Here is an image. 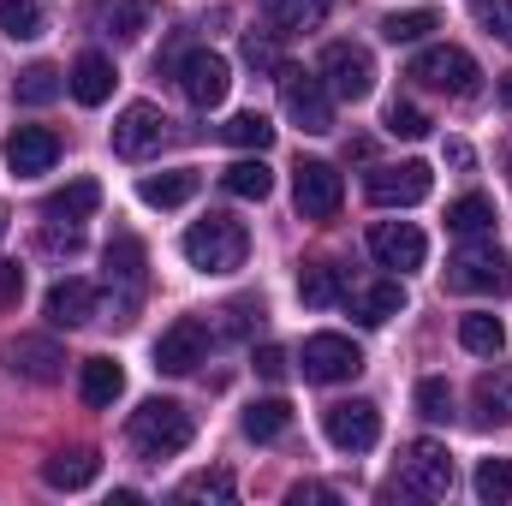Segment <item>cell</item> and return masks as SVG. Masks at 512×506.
<instances>
[{
    "instance_id": "cell-1",
    "label": "cell",
    "mask_w": 512,
    "mask_h": 506,
    "mask_svg": "<svg viewBox=\"0 0 512 506\" xmlns=\"http://www.w3.org/2000/svg\"><path fill=\"white\" fill-rule=\"evenodd\" d=\"M191 435H197V423L179 399H143L126 423V441L137 459H173L191 447Z\"/></svg>"
},
{
    "instance_id": "cell-2",
    "label": "cell",
    "mask_w": 512,
    "mask_h": 506,
    "mask_svg": "<svg viewBox=\"0 0 512 506\" xmlns=\"http://www.w3.org/2000/svg\"><path fill=\"white\" fill-rule=\"evenodd\" d=\"M179 251H185L191 268H203V274H233V268H245V256H251V233H245V221H233V215H203L197 227H185Z\"/></svg>"
},
{
    "instance_id": "cell-3",
    "label": "cell",
    "mask_w": 512,
    "mask_h": 506,
    "mask_svg": "<svg viewBox=\"0 0 512 506\" xmlns=\"http://www.w3.org/2000/svg\"><path fill=\"white\" fill-rule=\"evenodd\" d=\"M447 292H471V298H507L512 292V262L495 239H471L447 256Z\"/></svg>"
},
{
    "instance_id": "cell-4",
    "label": "cell",
    "mask_w": 512,
    "mask_h": 506,
    "mask_svg": "<svg viewBox=\"0 0 512 506\" xmlns=\"http://www.w3.org/2000/svg\"><path fill=\"white\" fill-rule=\"evenodd\" d=\"M280 108L298 131H334V90L322 84V72H298V66H280Z\"/></svg>"
},
{
    "instance_id": "cell-5",
    "label": "cell",
    "mask_w": 512,
    "mask_h": 506,
    "mask_svg": "<svg viewBox=\"0 0 512 506\" xmlns=\"http://www.w3.org/2000/svg\"><path fill=\"white\" fill-rule=\"evenodd\" d=\"M411 78H417V84H429V90H441V96H477V84H483L477 60H471L465 48H453V42L423 48V54L411 60Z\"/></svg>"
},
{
    "instance_id": "cell-6",
    "label": "cell",
    "mask_w": 512,
    "mask_h": 506,
    "mask_svg": "<svg viewBox=\"0 0 512 506\" xmlns=\"http://www.w3.org/2000/svg\"><path fill=\"white\" fill-rule=\"evenodd\" d=\"M316 72H322V84H328L340 102H364V96L376 90V60H370L364 42H328Z\"/></svg>"
},
{
    "instance_id": "cell-7",
    "label": "cell",
    "mask_w": 512,
    "mask_h": 506,
    "mask_svg": "<svg viewBox=\"0 0 512 506\" xmlns=\"http://www.w3.org/2000/svg\"><path fill=\"white\" fill-rule=\"evenodd\" d=\"M399 489L423 495V501H447L453 495V459L441 441H411L399 453Z\"/></svg>"
},
{
    "instance_id": "cell-8",
    "label": "cell",
    "mask_w": 512,
    "mask_h": 506,
    "mask_svg": "<svg viewBox=\"0 0 512 506\" xmlns=\"http://www.w3.org/2000/svg\"><path fill=\"white\" fill-rule=\"evenodd\" d=\"M322 435L340 447V453H370L382 441V411L370 399H340L322 411Z\"/></svg>"
},
{
    "instance_id": "cell-9",
    "label": "cell",
    "mask_w": 512,
    "mask_h": 506,
    "mask_svg": "<svg viewBox=\"0 0 512 506\" xmlns=\"http://www.w3.org/2000/svg\"><path fill=\"white\" fill-rule=\"evenodd\" d=\"M179 90H185L191 108H221L227 90H233V66H227L215 48H191V54L179 60Z\"/></svg>"
},
{
    "instance_id": "cell-10",
    "label": "cell",
    "mask_w": 512,
    "mask_h": 506,
    "mask_svg": "<svg viewBox=\"0 0 512 506\" xmlns=\"http://www.w3.org/2000/svg\"><path fill=\"white\" fill-rule=\"evenodd\" d=\"M292 197H298V215H304V221H334L340 203H346V179H340L328 161H298Z\"/></svg>"
},
{
    "instance_id": "cell-11",
    "label": "cell",
    "mask_w": 512,
    "mask_h": 506,
    "mask_svg": "<svg viewBox=\"0 0 512 506\" xmlns=\"http://www.w3.org/2000/svg\"><path fill=\"white\" fill-rule=\"evenodd\" d=\"M298 370H304V381H352L358 370H364V352L346 340V334H310L304 340V352H298Z\"/></svg>"
},
{
    "instance_id": "cell-12",
    "label": "cell",
    "mask_w": 512,
    "mask_h": 506,
    "mask_svg": "<svg viewBox=\"0 0 512 506\" xmlns=\"http://www.w3.org/2000/svg\"><path fill=\"white\" fill-rule=\"evenodd\" d=\"M364 191H370L376 209H417V203L435 191V173H429L423 161H399V167H376Z\"/></svg>"
},
{
    "instance_id": "cell-13",
    "label": "cell",
    "mask_w": 512,
    "mask_h": 506,
    "mask_svg": "<svg viewBox=\"0 0 512 506\" xmlns=\"http://www.w3.org/2000/svg\"><path fill=\"white\" fill-rule=\"evenodd\" d=\"M209 328L197 322V316H179L173 328H161V340H155V370H167V376H191L203 358H209Z\"/></svg>"
},
{
    "instance_id": "cell-14",
    "label": "cell",
    "mask_w": 512,
    "mask_h": 506,
    "mask_svg": "<svg viewBox=\"0 0 512 506\" xmlns=\"http://www.w3.org/2000/svg\"><path fill=\"white\" fill-rule=\"evenodd\" d=\"M161 143H167V114L155 102H131L126 114L114 120V155H126V161L155 155Z\"/></svg>"
},
{
    "instance_id": "cell-15",
    "label": "cell",
    "mask_w": 512,
    "mask_h": 506,
    "mask_svg": "<svg viewBox=\"0 0 512 506\" xmlns=\"http://www.w3.org/2000/svg\"><path fill=\"white\" fill-rule=\"evenodd\" d=\"M370 256H376L382 268L411 274V268H423L429 239H423V227H411V221H376V227H370Z\"/></svg>"
},
{
    "instance_id": "cell-16",
    "label": "cell",
    "mask_w": 512,
    "mask_h": 506,
    "mask_svg": "<svg viewBox=\"0 0 512 506\" xmlns=\"http://www.w3.org/2000/svg\"><path fill=\"white\" fill-rule=\"evenodd\" d=\"M42 310H48V322H54V328H84V322H96V310H102V292H96L90 280L66 274V280H54V286H48Z\"/></svg>"
},
{
    "instance_id": "cell-17",
    "label": "cell",
    "mask_w": 512,
    "mask_h": 506,
    "mask_svg": "<svg viewBox=\"0 0 512 506\" xmlns=\"http://www.w3.org/2000/svg\"><path fill=\"white\" fill-rule=\"evenodd\" d=\"M60 161V137L48 126H18L6 137V167L18 173V179H36V173H48Z\"/></svg>"
},
{
    "instance_id": "cell-18",
    "label": "cell",
    "mask_w": 512,
    "mask_h": 506,
    "mask_svg": "<svg viewBox=\"0 0 512 506\" xmlns=\"http://www.w3.org/2000/svg\"><path fill=\"white\" fill-rule=\"evenodd\" d=\"M60 364H66V352L48 334H18L6 346V370L24 376V381H60Z\"/></svg>"
},
{
    "instance_id": "cell-19",
    "label": "cell",
    "mask_w": 512,
    "mask_h": 506,
    "mask_svg": "<svg viewBox=\"0 0 512 506\" xmlns=\"http://www.w3.org/2000/svg\"><path fill=\"white\" fill-rule=\"evenodd\" d=\"M90 24L114 42H137L155 24V0H90Z\"/></svg>"
},
{
    "instance_id": "cell-20",
    "label": "cell",
    "mask_w": 512,
    "mask_h": 506,
    "mask_svg": "<svg viewBox=\"0 0 512 506\" xmlns=\"http://www.w3.org/2000/svg\"><path fill=\"white\" fill-rule=\"evenodd\" d=\"M114 84H120V72H114V60L108 54H78L72 60V78H66V90H72V102H84V108H102L108 96H114Z\"/></svg>"
},
{
    "instance_id": "cell-21",
    "label": "cell",
    "mask_w": 512,
    "mask_h": 506,
    "mask_svg": "<svg viewBox=\"0 0 512 506\" xmlns=\"http://www.w3.org/2000/svg\"><path fill=\"white\" fill-rule=\"evenodd\" d=\"M96 477H102V453H96V447H72V453L42 459V483H48V489H66V495L90 489Z\"/></svg>"
},
{
    "instance_id": "cell-22",
    "label": "cell",
    "mask_w": 512,
    "mask_h": 506,
    "mask_svg": "<svg viewBox=\"0 0 512 506\" xmlns=\"http://www.w3.org/2000/svg\"><path fill=\"white\" fill-rule=\"evenodd\" d=\"M346 304H352V316H358L364 328H382V322H393V316L405 310V286H399V280H376V286L346 292Z\"/></svg>"
},
{
    "instance_id": "cell-23",
    "label": "cell",
    "mask_w": 512,
    "mask_h": 506,
    "mask_svg": "<svg viewBox=\"0 0 512 506\" xmlns=\"http://www.w3.org/2000/svg\"><path fill=\"white\" fill-rule=\"evenodd\" d=\"M471 405H477V423H512V370L501 364V370H489V376H477V387H471Z\"/></svg>"
},
{
    "instance_id": "cell-24",
    "label": "cell",
    "mask_w": 512,
    "mask_h": 506,
    "mask_svg": "<svg viewBox=\"0 0 512 506\" xmlns=\"http://www.w3.org/2000/svg\"><path fill=\"white\" fill-rule=\"evenodd\" d=\"M96 209H102V185H96V179H72V185H60V191L42 203L48 221H90Z\"/></svg>"
},
{
    "instance_id": "cell-25",
    "label": "cell",
    "mask_w": 512,
    "mask_h": 506,
    "mask_svg": "<svg viewBox=\"0 0 512 506\" xmlns=\"http://www.w3.org/2000/svg\"><path fill=\"white\" fill-rule=\"evenodd\" d=\"M137 197H143L149 209H179V203H191V197H197V173H191V167H173V173H149V179L137 185Z\"/></svg>"
},
{
    "instance_id": "cell-26",
    "label": "cell",
    "mask_w": 512,
    "mask_h": 506,
    "mask_svg": "<svg viewBox=\"0 0 512 506\" xmlns=\"http://www.w3.org/2000/svg\"><path fill=\"white\" fill-rule=\"evenodd\" d=\"M298 298H304L310 310L340 304V298H346V274H340V262H316V268H304V274H298Z\"/></svg>"
},
{
    "instance_id": "cell-27",
    "label": "cell",
    "mask_w": 512,
    "mask_h": 506,
    "mask_svg": "<svg viewBox=\"0 0 512 506\" xmlns=\"http://www.w3.org/2000/svg\"><path fill=\"white\" fill-rule=\"evenodd\" d=\"M459 346H465V352H477V358H501V352H507V328H501V316L471 310V316L459 322Z\"/></svg>"
},
{
    "instance_id": "cell-28",
    "label": "cell",
    "mask_w": 512,
    "mask_h": 506,
    "mask_svg": "<svg viewBox=\"0 0 512 506\" xmlns=\"http://www.w3.org/2000/svg\"><path fill=\"white\" fill-rule=\"evenodd\" d=\"M78 387H84V405L108 411V405H114V399L126 393V370H120L114 358H90V364H84V381H78Z\"/></svg>"
},
{
    "instance_id": "cell-29",
    "label": "cell",
    "mask_w": 512,
    "mask_h": 506,
    "mask_svg": "<svg viewBox=\"0 0 512 506\" xmlns=\"http://www.w3.org/2000/svg\"><path fill=\"white\" fill-rule=\"evenodd\" d=\"M328 6L334 0H262V18L274 30H316L328 18Z\"/></svg>"
},
{
    "instance_id": "cell-30",
    "label": "cell",
    "mask_w": 512,
    "mask_h": 506,
    "mask_svg": "<svg viewBox=\"0 0 512 506\" xmlns=\"http://www.w3.org/2000/svg\"><path fill=\"white\" fill-rule=\"evenodd\" d=\"M221 185H227L233 197H245V203H262V197L274 191V173H268L262 155H245V161H233V167L221 173Z\"/></svg>"
},
{
    "instance_id": "cell-31",
    "label": "cell",
    "mask_w": 512,
    "mask_h": 506,
    "mask_svg": "<svg viewBox=\"0 0 512 506\" xmlns=\"http://www.w3.org/2000/svg\"><path fill=\"white\" fill-rule=\"evenodd\" d=\"M292 429V405L286 399H256V405H245V435L251 441H280Z\"/></svg>"
},
{
    "instance_id": "cell-32",
    "label": "cell",
    "mask_w": 512,
    "mask_h": 506,
    "mask_svg": "<svg viewBox=\"0 0 512 506\" xmlns=\"http://www.w3.org/2000/svg\"><path fill=\"white\" fill-rule=\"evenodd\" d=\"M60 90H66V78H60L48 60H36V66H24V72H18V102H24V108H48Z\"/></svg>"
},
{
    "instance_id": "cell-33",
    "label": "cell",
    "mask_w": 512,
    "mask_h": 506,
    "mask_svg": "<svg viewBox=\"0 0 512 506\" xmlns=\"http://www.w3.org/2000/svg\"><path fill=\"white\" fill-rule=\"evenodd\" d=\"M447 227H453V233H465V239H483V233L495 227V203L471 191V197H459V203H447Z\"/></svg>"
},
{
    "instance_id": "cell-34",
    "label": "cell",
    "mask_w": 512,
    "mask_h": 506,
    "mask_svg": "<svg viewBox=\"0 0 512 506\" xmlns=\"http://www.w3.org/2000/svg\"><path fill=\"white\" fill-rule=\"evenodd\" d=\"M239 495V483H233V471H191L179 489H173V501H233Z\"/></svg>"
},
{
    "instance_id": "cell-35",
    "label": "cell",
    "mask_w": 512,
    "mask_h": 506,
    "mask_svg": "<svg viewBox=\"0 0 512 506\" xmlns=\"http://www.w3.org/2000/svg\"><path fill=\"white\" fill-rule=\"evenodd\" d=\"M42 24H48L42 0H0V30H6L12 42H36Z\"/></svg>"
},
{
    "instance_id": "cell-36",
    "label": "cell",
    "mask_w": 512,
    "mask_h": 506,
    "mask_svg": "<svg viewBox=\"0 0 512 506\" xmlns=\"http://www.w3.org/2000/svg\"><path fill=\"white\" fill-rule=\"evenodd\" d=\"M143 245L131 239V233H114V245H108V280H120V286H143Z\"/></svg>"
},
{
    "instance_id": "cell-37",
    "label": "cell",
    "mask_w": 512,
    "mask_h": 506,
    "mask_svg": "<svg viewBox=\"0 0 512 506\" xmlns=\"http://www.w3.org/2000/svg\"><path fill=\"white\" fill-rule=\"evenodd\" d=\"M435 24H441V18H435V6H417V12H387V18H382V36L399 48V42H423Z\"/></svg>"
},
{
    "instance_id": "cell-38",
    "label": "cell",
    "mask_w": 512,
    "mask_h": 506,
    "mask_svg": "<svg viewBox=\"0 0 512 506\" xmlns=\"http://www.w3.org/2000/svg\"><path fill=\"white\" fill-rule=\"evenodd\" d=\"M221 137H227L233 149H256V155H262V149L274 143V126H268V120L251 108V114H233V120L221 126Z\"/></svg>"
},
{
    "instance_id": "cell-39",
    "label": "cell",
    "mask_w": 512,
    "mask_h": 506,
    "mask_svg": "<svg viewBox=\"0 0 512 506\" xmlns=\"http://www.w3.org/2000/svg\"><path fill=\"white\" fill-rule=\"evenodd\" d=\"M417 417H423V423H453V387L441 376L417 381Z\"/></svg>"
},
{
    "instance_id": "cell-40",
    "label": "cell",
    "mask_w": 512,
    "mask_h": 506,
    "mask_svg": "<svg viewBox=\"0 0 512 506\" xmlns=\"http://www.w3.org/2000/svg\"><path fill=\"white\" fill-rule=\"evenodd\" d=\"M477 501H512V459H483L477 465Z\"/></svg>"
},
{
    "instance_id": "cell-41",
    "label": "cell",
    "mask_w": 512,
    "mask_h": 506,
    "mask_svg": "<svg viewBox=\"0 0 512 506\" xmlns=\"http://www.w3.org/2000/svg\"><path fill=\"white\" fill-rule=\"evenodd\" d=\"M382 126L393 131V137H405V143H417V137H429V114H423V108H411V102H387Z\"/></svg>"
},
{
    "instance_id": "cell-42",
    "label": "cell",
    "mask_w": 512,
    "mask_h": 506,
    "mask_svg": "<svg viewBox=\"0 0 512 506\" xmlns=\"http://www.w3.org/2000/svg\"><path fill=\"white\" fill-rule=\"evenodd\" d=\"M471 12H477V24H483L495 42L512 48V0H471Z\"/></svg>"
},
{
    "instance_id": "cell-43",
    "label": "cell",
    "mask_w": 512,
    "mask_h": 506,
    "mask_svg": "<svg viewBox=\"0 0 512 506\" xmlns=\"http://www.w3.org/2000/svg\"><path fill=\"white\" fill-rule=\"evenodd\" d=\"M245 60H251L256 72H280V66H286V60H280V48H274V36H245Z\"/></svg>"
},
{
    "instance_id": "cell-44",
    "label": "cell",
    "mask_w": 512,
    "mask_h": 506,
    "mask_svg": "<svg viewBox=\"0 0 512 506\" xmlns=\"http://www.w3.org/2000/svg\"><path fill=\"white\" fill-rule=\"evenodd\" d=\"M286 370H292V364H286L280 346H256V376L262 381H286Z\"/></svg>"
},
{
    "instance_id": "cell-45",
    "label": "cell",
    "mask_w": 512,
    "mask_h": 506,
    "mask_svg": "<svg viewBox=\"0 0 512 506\" xmlns=\"http://www.w3.org/2000/svg\"><path fill=\"white\" fill-rule=\"evenodd\" d=\"M221 316H227V322H221V340H233V334H245V328H251V316H262V310L245 298V304H227Z\"/></svg>"
},
{
    "instance_id": "cell-46",
    "label": "cell",
    "mask_w": 512,
    "mask_h": 506,
    "mask_svg": "<svg viewBox=\"0 0 512 506\" xmlns=\"http://www.w3.org/2000/svg\"><path fill=\"white\" fill-rule=\"evenodd\" d=\"M18 292H24V268L0 262V304H18Z\"/></svg>"
},
{
    "instance_id": "cell-47",
    "label": "cell",
    "mask_w": 512,
    "mask_h": 506,
    "mask_svg": "<svg viewBox=\"0 0 512 506\" xmlns=\"http://www.w3.org/2000/svg\"><path fill=\"white\" fill-rule=\"evenodd\" d=\"M42 245H48V251H78V245H84V233H78V227H66V233H60V227H48V233H42Z\"/></svg>"
},
{
    "instance_id": "cell-48",
    "label": "cell",
    "mask_w": 512,
    "mask_h": 506,
    "mask_svg": "<svg viewBox=\"0 0 512 506\" xmlns=\"http://www.w3.org/2000/svg\"><path fill=\"white\" fill-rule=\"evenodd\" d=\"M286 501H292V506H304V501H340V489H328V483H298Z\"/></svg>"
},
{
    "instance_id": "cell-49",
    "label": "cell",
    "mask_w": 512,
    "mask_h": 506,
    "mask_svg": "<svg viewBox=\"0 0 512 506\" xmlns=\"http://www.w3.org/2000/svg\"><path fill=\"white\" fill-rule=\"evenodd\" d=\"M471 161H477V155H471V143H465V137H447V167H459V173H465Z\"/></svg>"
},
{
    "instance_id": "cell-50",
    "label": "cell",
    "mask_w": 512,
    "mask_h": 506,
    "mask_svg": "<svg viewBox=\"0 0 512 506\" xmlns=\"http://www.w3.org/2000/svg\"><path fill=\"white\" fill-rule=\"evenodd\" d=\"M501 102H507V108H512V72H507V78H501Z\"/></svg>"
},
{
    "instance_id": "cell-51",
    "label": "cell",
    "mask_w": 512,
    "mask_h": 506,
    "mask_svg": "<svg viewBox=\"0 0 512 506\" xmlns=\"http://www.w3.org/2000/svg\"><path fill=\"white\" fill-rule=\"evenodd\" d=\"M0 233H6V209H0Z\"/></svg>"
}]
</instances>
